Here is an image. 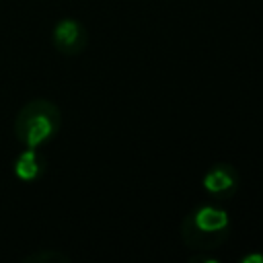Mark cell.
Here are the masks:
<instances>
[{
	"instance_id": "obj_6",
	"label": "cell",
	"mask_w": 263,
	"mask_h": 263,
	"mask_svg": "<svg viewBox=\"0 0 263 263\" xmlns=\"http://www.w3.org/2000/svg\"><path fill=\"white\" fill-rule=\"evenodd\" d=\"M23 261H27V263H68L70 257L55 249H43V251H35L31 255L23 257Z\"/></svg>"
},
{
	"instance_id": "obj_5",
	"label": "cell",
	"mask_w": 263,
	"mask_h": 263,
	"mask_svg": "<svg viewBox=\"0 0 263 263\" xmlns=\"http://www.w3.org/2000/svg\"><path fill=\"white\" fill-rule=\"evenodd\" d=\"M12 173L23 183H35L45 173V158L39 148H25L12 162Z\"/></svg>"
},
{
	"instance_id": "obj_2",
	"label": "cell",
	"mask_w": 263,
	"mask_h": 263,
	"mask_svg": "<svg viewBox=\"0 0 263 263\" xmlns=\"http://www.w3.org/2000/svg\"><path fill=\"white\" fill-rule=\"evenodd\" d=\"M62 127V111L49 99H31L14 117V136L25 148H41Z\"/></svg>"
},
{
	"instance_id": "obj_4",
	"label": "cell",
	"mask_w": 263,
	"mask_h": 263,
	"mask_svg": "<svg viewBox=\"0 0 263 263\" xmlns=\"http://www.w3.org/2000/svg\"><path fill=\"white\" fill-rule=\"evenodd\" d=\"M51 43L62 55H80L88 45V33L80 21L64 16L53 25Z\"/></svg>"
},
{
	"instance_id": "obj_3",
	"label": "cell",
	"mask_w": 263,
	"mask_h": 263,
	"mask_svg": "<svg viewBox=\"0 0 263 263\" xmlns=\"http://www.w3.org/2000/svg\"><path fill=\"white\" fill-rule=\"evenodd\" d=\"M201 187L214 201H228L240 187V175L230 162H214L203 173Z\"/></svg>"
},
{
	"instance_id": "obj_1",
	"label": "cell",
	"mask_w": 263,
	"mask_h": 263,
	"mask_svg": "<svg viewBox=\"0 0 263 263\" xmlns=\"http://www.w3.org/2000/svg\"><path fill=\"white\" fill-rule=\"evenodd\" d=\"M230 216L222 205L197 203L183 216L179 234L189 251L212 253L230 238Z\"/></svg>"
},
{
	"instance_id": "obj_7",
	"label": "cell",
	"mask_w": 263,
	"mask_h": 263,
	"mask_svg": "<svg viewBox=\"0 0 263 263\" xmlns=\"http://www.w3.org/2000/svg\"><path fill=\"white\" fill-rule=\"evenodd\" d=\"M242 263H263V255L261 253H253V255H245L240 259Z\"/></svg>"
}]
</instances>
